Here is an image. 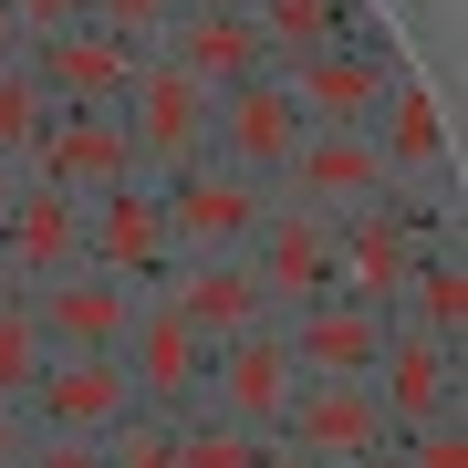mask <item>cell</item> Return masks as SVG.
I'll list each match as a JSON object with an SVG mask.
<instances>
[{
  "instance_id": "4",
  "label": "cell",
  "mask_w": 468,
  "mask_h": 468,
  "mask_svg": "<svg viewBox=\"0 0 468 468\" xmlns=\"http://www.w3.org/2000/svg\"><path fill=\"white\" fill-rule=\"evenodd\" d=\"M115 365L135 385V406H156V417H177V406H198V375H208V344L187 334V313L167 292H135L125 334H115Z\"/></svg>"
},
{
  "instance_id": "32",
  "label": "cell",
  "mask_w": 468,
  "mask_h": 468,
  "mask_svg": "<svg viewBox=\"0 0 468 468\" xmlns=\"http://www.w3.org/2000/svg\"><path fill=\"white\" fill-rule=\"evenodd\" d=\"M21 52H32V42H21V21H11V0H0V63H21Z\"/></svg>"
},
{
  "instance_id": "22",
  "label": "cell",
  "mask_w": 468,
  "mask_h": 468,
  "mask_svg": "<svg viewBox=\"0 0 468 468\" xmlns=\"http://www.w3.org/2000/svg\"><path fill=\"white\" fill-rule=\"evenodd\" d=\"M271 448H282V437L229 427V417H208V406H177V468H271Z\"/></svg>"
},
{
  "instance_id": "16",
  "label": "cell",
  "mask_w": 468,
  "mask_h": 468,
  "mask_svg": "<svg viewBox=\"0 0 468 468\" xmlns=\"http://www.w3.org/2000/svg\"><path fill=\"white\" fill-rule=\"evenodd\" d=\"M156 52H167V63H177V73H187V84H198L208 104L271 73V52H261V32H250V11H177Z\"/></svg>"
},
{
  "instance_id": "12",
  "label": "cell",
  "mask_w": 468,
  "mask_h": 468,
  "mask_svg": "<svg viewBox=\"0 0 468 468\" xmlns=\"http://www.w3.org/2000/svg\"><path fill=\"white\" fill-rule=\"evenodd\" d=\"M21 63H32V84H42V104H52V115H84V104H125V84H135V63H146V52H125L115 32L73 21V32L32 42Z\"/></svg>"
},
{
  "instance_id": "19",
  "label": "cell",
  "mask_w": 468,
  "mask_h": 468,
  "mask_svg": "<svg viewBox=\"0 0 468 468\" xmlns=\"http://www.w3.org/2000/svg\"><path fill=\"white\" fill-rule=\"evenodd\" d=\"M156 292L187 313V334H198V344H239V334H261V323H271L250 261H167V282H156Z\"/></svg>"
},
{
  "instance_id": "23",
  "label": "cell",
  "mask_w": 468,
  "mask_h": 468,
  "mask_svg": "<svg viewBox=\"0 0 468 468\" xmlns=\"http://www.w3.org/2000/svg\"><path fill=\"white\" fill-rule=\"evenodd\" d=\"M239 11H250V32H261L271 63H302V52L334 42V11H344V0H239Z\"/></svg>"
},
{
  "instance_id": "29",
  "label": "cell",
  "mask_w": 468,
  "mask_h": 468,
  "mask_svg": "<svg viewBox=\"0 0 468 468\" xmlns=\"http://www.w3.org/2000/svg\"><path fill=\"white\" fill-rule=\"evenodd\" d=\"M11 21H21V42H52V32L84 21V0H11Z\"/></svg>"
},
{
  "instance_id": "9",
  "label": "cell",
  "mask_w": 468,
  "mask_h": 468,
  "mask_svg": "<svg viewBox=\"0 0 468 468\" xmlns=\"http://www.w3.org/2000/svg\"><path fill=\"white\" fill-rule=\"evenodd\" d=\"M282 198L313 208V218H354V208H375V198H385V156H375V135H365V125H302V146H292V167H282Z\"/></svg>"
},
{
  "instance_id": "1",
  "label": "cell",
  "mask_w": 468,
  "mask_h": 468,
  "mask_svg": "<svg viewBox=\"0 0 468 468\" xmlns=\"http://www.w3.org/2000/svg\"><path fill=\"white\" fill-rule=\"evenodd\" d=\"M156 198H167V250L177 261H239L250 229H261V208H271V187L218 167V156H198V167L156 177Z\"/></svg>"
},
{
  "instance_id": "15",
  "label": "cell",
  "mask_w": 468,
  "mask_h": 468,
  "mask_svg": "<svg viewBox=\"0 0 468 468\" xmlns=\"http://www.w3.org/2000/svg\"><path fill=\"white\" fill-rule=\"evenodd\" d=\"M282 73V94L302 104V125H375V104H385V52H354V42H323V52H302V63H271Z\"/></svg>"
},
{
  "instance_id": "24",
  "label": "cell",
  "mask_w": 468,
  "mask_h": 468,
  "mask_svg": "<svg viewBox=\"0 0 468 468\" xmlns=\"http://www.w3.org/2000/svg\"><path fill=\"white\" fill-rule=\"evenodd\" d=\"M42 365H52V344H42V323H32V292H0V406L32 396Z\"/></svg>"
},
{
  "instance_id": "7",
  "label": "cell",
  "mask_w": 468,
  "mask_h": 468,
  "mask_svg": "<svg viewBox=\"0 0 468 468\" xmlns=\"http://www.w3.org/2000/svg\"><path fill=\"white\" fill-rule=\"evenodd\" d=\"M167 198H156V177H125L104 187V198H84V271H115L125 292H156L167 282Z\"/></svg>"
},
{
  "instance_id": "13",
  "label": "cell",
  "mask_w": 468,
  "mask_h": 468,
  "mask_svg": "<svg viewBox=\"0 0 468 468\" xmlns=\"http://www.w3.org/2000/svg\"><path fill=\"white\" fill-rule=\"evenodd\" d=\"M292 146H302V104L282 94V73H261V84L218 94V125H208V156H218V167H239V177L282 187Z\"/></svg>"
},
{
  "instance_id": "21",
  "label": "cell",
  "mask_w": 468,
  "mask_h": 468,
  "mask_svg": "<svg viewBox=\"0 0 468 468\" xmlns=\"http://www.w3.org/2000/svg\"><path fill=\"white\" fill-rule=\"evenodd\" d=\"M385 334H427V344H458L468 334V271H458V229L427 239V261L406 271V292L385 302Z\"/></svg>"
},
{
  "instance_id": "35",
  "label": "cell",
  "mask_w": 468,
  "mask_h": 468,
  "mask_svg": "<svg viewBox=\"0 0 468 468\" xmlns=\"http://www.w3.org/2000/svg\"><path fill=\"white\" fill-rule=\"evenodd\" d=\"M177 11H239V0H177Z\"/></svg>"
},
{
  "instance_id": "11",
  "label": "cell",
  "mask_w": 468,
  "mask_h": 468,
  "mask_svg": "<svg viewBox=\"0 0 468 468\" xmlns=\"http://www.w3.org/2000/svg\"><path fill=\"white\" fill-rule=\"evenodd\" d=\"M427 261V229L406 218L396 198H375V208H354V218H334V292H354V302H396L406 292V271Z\"/></svg>"
},
{
  "instance_id": "10",
  "label": "cell",
  "mask_w": 468,
  "mask_h": 468,
  "mask_svg": "<svg viewBox=\"0 0 468 468\" xmlns=\"http://www.w3.org/2000/svg\"><path fill=\"white\" fill-rule=\"evenodd\" d=\"M21 417H32L42 437H94V448H104V437L135 417V385H125L115 354H52L42 385L21 396Z\"/></svg>"
},
{
  "instance_id": "30",
  "label": "cell",
  "mask_w": 468,
  "mask_h": 468,
  "mask_svg": "<svg viewBox=\"0 0 468 468\" xmlns=\"http://www.w3.org/2000/svg\"><path fill=\"white\" fill-rule=\"evenodd\" d=\"M21 468H104V448H94V437H32Z\"/></svg>"
},
{
  "instance_id": "6",
  "label": "cell",
  "mask_w": 468,
  "mask_h": 468,
  "mask_svg": "<svg viewBox=\"0 0 468 468\" xmlns=\"http://www.w3.org/2000/svg\"><path fill=\"white\" fill-rule=\"evenodd\" d=\"M250 282L271 302V323L302 313V302H323L334 292V218H313V208H292L282 187H271V208H261V229H250Z\"/></svg>"
},
{
  "instance_id": "28",
  "label": "cell",
  "mask_w": 468,
  "mask_h": 468,
  "mask_svg": "<svg viewBox=\"0 0 468 468\" xmlns=\"http://www.w3.org/2000/svg\"><path fill=\"white\" fill-rule=\"evenodd\" d=\"M396 468H468V427L437 417V427H417V437H396Z\"/></svg>"
},
{
  "instance_id": "3",
  "label": "cell",
  "mask_w": 468,
  "mask_h": 468,
  "mask_svg": "<svg viewBox=\"0 0 468 468\" xmlns=\"http://www.w3.org/2000/svg\"><path fill=\"white\" fill-rule=\"evenodd\" d=\"M115 115H125V135H135V167H146V177H177V167H198V156H208V125H218V104H208L198 84H187V73L167 63V52H146Z\"/></svg>"
},
{
  "instance_id": "8",
  "label": "cell",
  "mask_w": 468,
  "mask_h": 468,
  "mask_svg": "<svg viewBox=\"0 0 468 468\" xmlns=\"http://www.w3.org/2000/svg\"><path fill=\"white\" fill-rule=\"evenodd\" d=\"M292 344H282V323H261V334H239V344H208V375H198V406L208 417H229V427H261V437H282V406H292Z\"/></svg>"
},
{
  "instance_id": "2",
  "label": "cell",
  "mask_w": 468,
  "mask_h": 468,
  "mask_svg": "<svg viewBox=\"0 0 468 468\" xmlns=\"http://www.w3.org/2000/svg\"><path fill=\"white\" fill-rule=\"evenodd\" d=\"M125 177H146L135 167V135L115 104H84V115H52L32 135V156H21V187H52V198H104V187H125Z\"/></svg>"
},
{
  "instance_id": "33",
  "label": "cell",
  "mask_w": 468,
  "mask_h": 468,
  "mask_svg": "<svg viewBox=\"0 0 468 468\" xmlns=\"http://www.w3.org/2000/svg\"><path fill=\"white\" fill-rule=\"evenodd\" d=\"M11 198H21V167H0V218H11Z\"/></svg>"
},
{
  "instance_id": "31",
  "label": "cell",
  "mask_w": 468,
  "mask_h": 468,
  "mask_svg": "<svg viewBox=\"0 0 468 468\" xmlns=\"http://www.w3.org/2000/svg\"><path fill=\"white\" fill-rule=\"evenodd\" d=\"M32 437H42V427L21 417V406H0V468H21V458H32Z\"/></svg>"
},
{
  "instance_id": "27",
  "label": "cell",
  "mask_w": 468,
  "mask_h": 468,
  "mask_svg": "<svg viewBox=\"0 0 468 468\" xmlns=\"http://www.w3.org/2000/svg\"><path fill=\"white\" fill-rule=\"evenodd\" d=\"M84 21H94V32H115L125 52H156V42H167V21H177V0H84Z\"/></svg>"
},
{
  "instance_id": "14",
  "label": "cell",
  "mask_w": 468,
  "mask_h": 468,
  "mask_svg": "<svg viewBox=\"0 0 468 468\" xmlns=\"http://www.w3.org/2000/svg\"><path fill=\"white\" fill-rule=\"evenodd\" d=\"M375 406H385V437H417L437 417H458V344H427V334H385L375 354Z\"/></svg>"
},
{
  "instance_id": "18",
  "label": "cell",
  "mask_w": 468,
  "mask_h": 468,
  "mask_svg": "<svg viewBox=\"0 0 468 468\" xmlns=\"http://www.w3.org/2000/svg\"><path fill=\"white\" fill-rule=\"evenodd\" d=\"M0 271H11V292H42L63 271H84V208L52 198V187H21L11 218H0Z\"/></svg>"
},
{
  "instance_id": "34",
  "label": "cell",
  "mask_w": 468,
  "mask_h": 468,
  "mask_svg": "<svg viewBox=\"0 0 468 468\" xmlns=\"http://www.w3.org/2000/svg\"><path fill=\"white\" fill-rule=\"evenodd\" d=\"M271 468H313V458H302V448H271Z\"/></svg>"
},
{
  "instance_id": "36",
  "label": "cell",
  "mask_w": 468,
  "mask_h": 468,
  "mask_svg": "<svg viewBox=\"0 0 468 468\" xmlns=\"http://www.w3.org/2000/svg\"><path fill=\"white\" fill-rule=\"evenodd\" d=\"M354 468H396V448H375V458H354Z\"/></svg>"
},
{
  "instance_id": "17",
  "label": "cell",
  "mask_w": 468,
  "mask_h": 468,
  "mask_svg": "<svg viewBox=\"0 0 468 468\" xmlns=\"http://www.w3.org/2000/svg\"><path fill=\"white\" fill-rule=\"evenodd\" d=\"M282 344H292V375H375L385 313L354 302V292H323V302H302V313H282Z\"/></svg>"
},
{
  "instance_id": "37",
  "label": "cell",
  "mask_w": 468,
  "mask_h": 468,
  "mask_svg": "<svg viewBox=\"0 0 468 468\" xmlns=\"http://www.w3.org/2000/svg\"><path fill=\"white\" fill-rule=\"evenodd\" d=\"M0 292H11V271H0Z\"/></svg>"
},
{
  "instance_id": "25",
  "label": "cell",
  "mask_w": 468,
  "mask_h": 468,
  "mask_svg": "<svg viewBox=\"0 0 468 468\" xmlns=\"http://www.w3.org/2000/svg\"><path fill=\"white\" fill-rule=\"evenodd\" d=\"M42 125H52V104H42V84H32V63H0V167H21Z\"/></svg>"
},
{
  "instance_id": "5",
  "label": "cell",
  "mask_w": 468,
  "mask_h": 468,
  "mask_svg": "<svg viewBox=\"0 0 468 468\" xmlns=\"http://www.w3.org/2000/svg\"><path fill=\"white\" fill-rule=\"evenodd\" d=\"M282 448H302L313 468H354V458L396 448V437H385V406L365 375H302L282 406Z\"/></svg>"
},
{
  "instance_id": "26",
  "label": "cell",
  "mask_w": 468,
  "mask_h": 468,
  "mask_svg": "<svg viewBox=\"0 0 468 468\" xmlns=\"http://www.w3.org/2000/svg\"><path fill=\"white\" fill-rule=\"evenodd\" d=\"M104 468H177V417H156V406H135V417L104 437Z\"/></svg>"
},
{
  "instance_id": "20",
  "label": "cell",
  "mask_w": 468,
  "mask_h": 468,
  "mask_svg": "<svg viewBox=\"0 0 468 468\" xmlns=\"http://www.w3.org/2000/svg\"><path fill=\"white\" fill-rule=\"evenodd\" d=\"M125 313H135V292L115 282V271H63V282L32 292V323H42L52 354H115Z\"/></svg>"
}]
</instances>
